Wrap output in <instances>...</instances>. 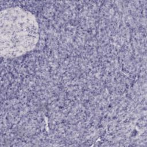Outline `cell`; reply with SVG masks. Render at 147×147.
<instances>
[{
	"mask_svg": "<svg viewBox=\"0 0 147 147\" xmlns=\"http://www.w3.org/2000/svg\"><path fill=\"white\" fill-rule=\"evenodd\" d=\"M39 39L35 16L20 7L2 10L0 13L1 55L5 59L22 56L32 51Z\"/></svg>",
	"mask_w": 147,
	"mask_h": 147,
	"instance_id": "cell-1",
	"label": "cell"
}]
</instances>
